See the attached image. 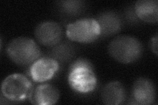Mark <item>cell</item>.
I'll return each instance as SVG.
<instances>
[{
    "instance_id": "obj_16",
    "label": "cell",
    "mask_w": 158,
    "mask_h": 105,
    "mask_svg": "<svg viewBox=\"0 0 158 105\" xmlns=\"http://www.w3.org/2000/svg\"><path fill=\"white\" fill-rule=\"evenodd\" d=\"M158 36H157V33H156L154 36H153L150 41V48L151 49L152 52L155 54V55L157 57L158 55Z\"/></svg>"
},
{
    "instance_id": "obj_15",
    "label": "cell",
    "mask_w": 158,
    "mask_h": 105,
    "mask_svg": "<svg viewBox=\"0 0 158 105\" xmlns=\"http://www.w3.org/2000/svg\"><path fill=\"white\" fill-rule=\"evenodd\" d=\"M122 17L124 22H127L128 24L132 25H132H138L141 22L135 13L134 5L126 7Z\"/></svg>"
},
{
    "instance_id": "obj_5",
    "label": "cell",
    "mask_w": 158,
    "mask_h": 105,
    "mask_svg": "<svg viewBox=\"0 0 158 105\" xmlns=\"http://www.w3.org/2000/svg\"><path fill=\"white\" fill-rule=\"evenodd\" d=\"M100 27L94 18H82L67 24L66 36L73 42L88 44L100 38Z\"/></svg>"
},
{
    "instance_id": "obj_14",
    "label": "cell",
    "mask_w": 158,
    "mask_h": 105,
    "mask_svg": "<svg viewBox=\"0 0 158 105\" xmlns=\"http://www.w3.org/2000/svg\"><path fill=\"white\" fill-rule=\"evenodd\" d=\"M56 11L63 19H70L80 16L85 11L86 2L83 1H59L56 2Z\"/></svg>"
},
{
    "instance_id": "obj_3",
    "label": "cell",
    "mask_w": 158,
    "mask_h": 105,
    "mask_svg": "<svg viewBox=\"0 0 158 105\" xmlns=\"http://www.w3.org/2000/svg\"><path fill=\"white\" fill-rule=\"evenodd\" d=\"M6 53L13 63L20 67L31 66L42 55L38 44L28 37L13 39L7 44Z\"/></svg>"
},
{
    "instance_id": "obj_4",
    "label": "cell",
    "mask_w": 158,
    "mask_h": 105,
    "mask_svg": "<svg viewBox=\"0 0 158 105\" xmlns=\"http://www.w3.org/2000/svg\"><path fill=\"white\" fill-rule=\"evenodd\" d=\"M34 87L32 82L24 74L15 73L3 79L2 83V95L8 101L21 103L28 99Z\"/></svg>"
},
{
    "instance_id": "obj_2",
    "label": "cell",
    "mask_w": 158,
    "mask_h": 105,
    "mask_svg": "<svg viewBox=\"0 0 158 105\" xmlns=\"http://www.w3.org/2000/svg\"><path fill=\"white\" fill-rule=\"evenodd\" d=\"M144 47L142 42L131 35H121L113 38L108 44L107 51L110 57L122 64H131L139 60Z\"/></svg>"
},
{
    "instance_id": "obj_1",
    "label": "cell",
    "mask_w": 158,
    "mask_h": 105,
    "mask_svg": "<svg viewBox=\"0 0 158 105\" xmlns=\"http://www.w3.org/2000/svg\"><path fill=\"white\" fill-rule=\"evenodd\" d=\"M68 83L75 92L89 93L97 86L98 79L92 64L86 59L75 60L69 67Z\"/></svg>"
},
{
    "instance_id": "obj_11",
    "label": "cell",
    "mask_w": 158,
    "mask_h": 105,
    "mask_svg": "<svg viewBox=\"0 0 158 105\" xmlns=\"http://www.w3.org/2000/svg\"><path fill=\"white\" fill-rule=\"evenodd\" d=\"M126 90L124 86L118 81L107 83L101 91V99L107 105H119L126 99Z\"/></svg>"
},
{
    "instance_id": "obj_7",
    "label": "cell",
    "mask_w": 158,
    "mask_h": 105,
    "mask_svg": "<svg viewBox=\"0 0 158 105\" xmlns=\"http://www.w3.org/2000/svg\"><path fill=\"white\" fill-rule=\"evenodd\" d=\"M59 66L60 64L55 59L48 56L41 57L30 66V76L36 83L48 82L58 72Z\"/></svg>"
},
{
    "instance_id": "obj_8",
    "label": "cell",
    "mask_w": 158,
    "mask_h": 105,
    "mask_svg": "<svg viewBox=\"0 0 158 105\" xmlns=\"http://www.w3.org/2000/svg\"><path fill=\"white\" fill-rule=\"evenodd\" d=\"M95 19L100 27V38H109L119 32L124 21L120 14L114 11H103L97 14Z\"/></svg>"
},
{
    "instance_id": "obj_13",
    "label": "cell",
    "mask_w": 158,
    "mask_h": 105,
    "mask_svg": "<svg viewBox=\"0 0 158 105\" xmlns=\"http://www.w3.org/2000/svg\"><path fill=\"white\" fill-rule=\"evenodd\" d=\"M77 47L71 42H61L49 47L46 56L55 59L59 64L67 63L75 56Z\"/></svg>"
},
{
    "instance_id": "obj_12",
    "label": "cell",
    "mask_w": 158,
    "mask_h": 105,
    "mask_svg": "<svg viewBox=\"0 0 158 105\" xmlns=\"http://www.w3.org/2000/svg\"><path fill=\"white\" fill-rule=\"evenodd\" d=\"M135 11L141 21L154 24L158 21L157 0H139L134 4Z\"/></svg>"
},
{
    "instance_id": "obj_9",
    "label": "cell",
    "mask_w": 158,
    "mask_h": 105,
    "mask_svg": "<svg viewBox=\"0 0 158 105\" xmlns=\"http://www.w3.org/2000/svg\"><path fill=\"white\" fill-rule=\"evenodd\" d=\"M132 99L136 104H154L156 99V88L150 79L141 77L135 82L132 89Z\"/></svg>"
},
{
    "instance_id": "obj_6",
    "label": "cell",
    "mask_w": 158,
    "mask_h": 105,
    "mask_svg": "<svg viewBox=\"0 0 158 105\" xmlns=\"http://www.w3.org/2000/svg\"><path fill=\"white\" fill-rule=\"evenodd\" d=\"M63 28L58 22L47 21L38 24L34 30L36 42L43 46L51 47L62 41Z\"/></svg>"
},
{
    "instance_id": "obj_10",
    "label": "cell",
    "mask_w": 158,
    "mask_h": 105,
    "mask_svg": "<svg viewBox=\"0 0 158 105\" xmlns=\"http://www.w3.org/2000/svg\"><path fill=\"white\" fill-rule=\"evenodd\" d=\"M59 97L60 93L56 86L44 83L34 86L28 100L36 105H53L58 102Z\"/></svg>"
}]
</instances>
